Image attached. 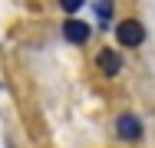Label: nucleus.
<instances>
[{
	"mask_svg": "<svg viewBox=\"0 0 155 148\" xmlns=\"http://www.w3.org/2000/svg\"><path fill=\"white\" fill-rule=\"evenodd\" d=\"M116 36H119L122 46H139V43L145 40V30H142L139 20H122V23L116 27Z\"/></svg>",
	"mask_w": 155,
	"mask_h": 148,
	"instance_id": "nucleus-1",
	"label": "nucleus"
},
{
	"mask_svg": "<svg viewBox=\"0 0 155 148\" xmlns=\"http://www.w3.org/2000/svg\"><path fill=\"white\" fill-rule=\"evenodd\" d=\"M116 135H119L122 142H139V138H142V122L125 112V115L116 118Z\"/></svg>",
	"mask_w": 155,
	"mask_h": 148,
	"instance_id": "nucleus-2",
	"label": "nucleus"
},
{
	"mask_svg": "<svg viewBox=\"0 0 155 148\" xmlns=\"http://www.w3.org/2000/svg\"><path fill=\"white\" fill-rule=\"evenodd\" d=\"M63 36H66L69 43H86V40H89V23H83V20H66V23H63Z\"/></svg>",
	"mask_w": 155,
	"mask_h": 148,
	"instance_id": "nucleus-3",
	"label": "nucleus"
},
{
	"mask_svg": "<svg viewBox=\"0 0 155 148\" xmlns=\"http://www.w3.org/2000/svg\"><path fill=\"white\" fill-rule=\"evenodd\" d=\"M96 63H99V69L106 76H119V69H122V59H119V53H112V50H102L96 56Z\"/></svg>",
	"mask_w": 155,
	"mask_h": 148,
	"instance_id": "nucleus-4",
	"label": "nucleus"
},
{
	"mask_svg": "<svg viewBox=\"0 0 155 148\" xmlns=\"http://www.w3.org/2000/svg\"><path fill=\"white\" fill-rule=\"evenodd\" d=\"M96 17H99V27H109V20H112V0H96Z\"/></svg>",
	"mask_w": 155,
	"mask_h": 148,
	"instance_id": "nucleus-5",
	"label": "nucleus"
},
{
	"mask_svg": "<svg viewBox=\"0 0 155 148\" xmlns=\"http://www.w3.org/2000/svg\"><path fill=\"white\" fill-rule=\"evenodd\" d=\"M83 3H86V0H60V7L66 10V13H76V10H79Z\"/></svg>",
	"mask_w": 155,
	"mask_h": 148,
	"instance_id": "nucleus-6",
	"label": "nucleus"
}]
</instances>
